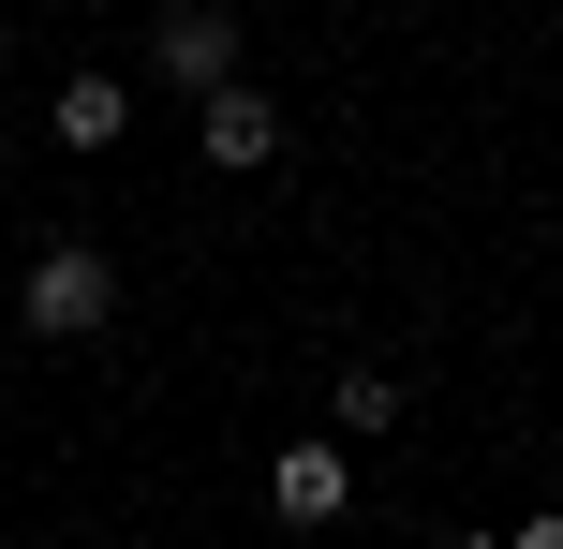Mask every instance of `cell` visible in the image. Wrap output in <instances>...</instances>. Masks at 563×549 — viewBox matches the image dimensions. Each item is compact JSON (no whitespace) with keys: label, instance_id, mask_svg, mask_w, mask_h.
<instances>
[{"label":"cell","instance_id":"obj_1","mask_svg":"<svg viewBox=\"0 0 563 549\" xmlns=\"http://www.w3.org/2000/svg\"><path fill=\"white\" fill-rule=\"evenodd\" d=\"M15 327H30V342H104V327H119V253H104V238H45L30 283H15Z\"/></svg>","mask_w":563,"mask_h":549},{"label":"cell","instance_id":"obj_2","mask_svg":"<svg viewBox=\"0 0 563 549\" xmlns=\"http://www.w3.org/2000/svg\"><path fill=\"white\" fill-rule=\"evenodd\" d=\"M194 149H208L223 178H267V164H282V89H253V75L194 89Z\"/></svg>","mask_w":563,"mask_h":549},{"label":"cell","instance_id":"obj_3","mask_svg":"<svg viewBox=\"0 0 563 549\" xmlns=\"http://www.w3.org/2000/svg\"><path fill=\"white\" fill-rule=\"evenodd\" d=\"M267 505H282L297 535L356 520V431H311V446H282V461H267Z\"/></svg>","mask_w":563,"mask_h":549},{"label":"cell","instance_id":"obj_4","mask_svg":"<svg viewBox=\"0 0 563 549\" xmlns=\"http://www.w3.org/2000/svg\"><path fill=\"white\" fill-rule=\"evenodd\" d=\"M148 75L164 89H223L238 75V15L223 0H164V15H148Z\"/></svg>","mask_w":563,"mask_h":549},{"label":"cell","instance_id":"obj_5","mask_svg":"<svg viewBox=\"0 0 563 549\" xmlns=\"http://www.w3.org/2000/svg\"><path fill=\"white\" fill-rule=\"evenodd\" d=\"M45 134L75 149V164H104V149L134 134V89H119V75H59V105H45Z\"/></svg>","mask_w":563,"mask_h":549},{"label":"cell","instance_id":"obj_6","mask_svg":"<svg viewBox=\"0 0 563 549\" xmlns=\"http://www.w3.org/2000/svg\"><path fill=\"white\" fill-rule=\"evenodd\" d=\"M341 431L386 446V431H400V372H341Z\"/></svg>","mask_w":563,"mask_h":549},{"label":"cell","instance_id":"obj_7","mask_svg":"<svg viewBox=\"0 0 563 549\" xmlns=\"http://www.w3.org/2000/svg\"><path fill=\"white\" fill-rule=\"evenodd\" d=\"M0 208H15V178H0Z\"/></svg>","mask_w":563,"mask_h":549}]
</instances>
